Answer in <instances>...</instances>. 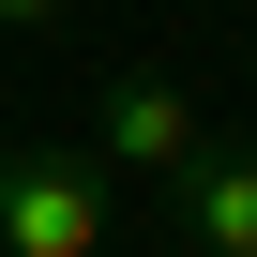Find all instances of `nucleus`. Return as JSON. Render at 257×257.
<instances>
[{"mask_svg": "<svg viewBox=\"0 0 257 257\" xmlns=\"http://www.w3.org/2000/svg\"><path fill=\"white\" fill-rule=\"evenodd\" d=\"M0 257H121V227H106V182L76 167V152H0Z\"/></svg>", "mask_w": 257, "mask_h": 257, "instance_id": "f257e3e1", "label": "nucleus"}, {"mask_svg": "<svg viewBox=\"0 0 257 257\" xmlns=\"http://www.w3.org/2000/svg\"><path fill=\"white\" fill-rule=\"evenodd\" d=\"M91 137L137 167V182H182V167H197V106H182L167 76H137V61H121V76L91 91Z\"/></svg>", "mask_w": 257, "mask_h": 257, "instance_id": "f03ea898", "label": "nucleus"}, {"mask_svg": "<svg viewBox=\"0 0 257 257\" xmlns=\"http://www.w3.org/2000/svg\"><path fill=\"white\" fill-rule=\"evenodd\" d=\"M167 197H182L197 257H257V152H242V137H197V167H182Z\"/></svg>", "mask_w": 257, "mask_h": 257, "instance_id": "7ed1b4c3", "label": "nucleus"}, {"mask_svg": "<svg viewBox=\"0 0 257 257\" xmlns=\"http://www.w3.org/2000/svg\"><path fill=\"white\" fill-rule=\"evenodd\" d=\"M0 31H61V0H0Z\"/></svg>", "mask_w": 257, "mask_h": 257, "instance_id": "20e7f679", "label": "nucleus"}]
</instances>
